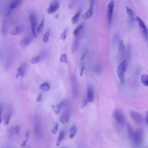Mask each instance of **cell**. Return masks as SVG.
I'll return each mask as SVG.
<instances>
[{"mask_svg":"<svg viewBox=\"0 0 148 148\" xmlns=\"http://www.w3.org/2000/svg\"><path fill=\"white\" fill-rule=\"evenodd\" d=\"M127 67H128V62L126 60H122L118 67V70H117L118 75L121 83L123 84L124 83V74L127 71Z\"/></svg>","mask_w":148,"mask_h":148,"instance_id":"cell-1","label":"cell"},{"mask_svg":"<svg viewBox=\"0 0 148 148\" xmlns=\"http://www.w3.org/2000/svg\"><path fill=\"white\" fill-rule=\"evenodd\" d=\"M143 131L142 129H138L134 131L131 139L132 141L133 144L135 147H139L143 141Z\"/></svg>","mask_w":148,"mask_h":148,"instance_id":"cell-2","label":"cell"},{"mask_svg":"<svg viewBox=\"0 0 148 148\" xmlns=\"http://www.w3.org/2000/svg\"><path fill=\"white\" fill-rule=\"evenodd\" d=\"M30 22L31 23V31L32 35L35 37H37V25H38V22H37V18L35 14L34 13H31L29 16Z\"/></svg>","mask_w":148,"mask_h":148,"instance_id":"cell-3","label":"cell"},{"mask_svg":"<svg viewBox=\"0 0 148 148\" xmlns=\"http://www.w3.org/2000/svg\"><path fill=\"white\" fill-rule=\"evenodd\" d=\"M113 116L116 122L121 126H123L126 123V118L122 112L119 109H115L113 113Z\"/></svg>","mask_w":148,"mask_h":148,"instance_id":"cell-4","label":"cell"},{"mask_svg":"<svg viewBox=\"0 0 148 148\" xmlns=\"http://www.w3.org/2000/svg\"><path fill=\"white\" fill-rule=\"evenodd\" d=\"M135 20L138 23V25L139 27V29H140L143 36L145 38H147V36H148V30H147V27L146 26L145 24L144 23L143 21L138 16H137L135 18Z\"/></svg>","mask_w":148,"mask_h":148,"instance_id":"cell-5","label":"cell"},{"mask_svg":"<svg viewBox=\"0 0 148 148\" xmlns=\"http://www.w3.org/2000/svg\"><path fill=\"white\" fill-rule=\"evenodd\" d=\"M115 6V2L114 0H112L109 2L107 7V19L109 25L110 26L112 23V18H113V14H114V9Z\"/></svg>","mask_w":148,"mask_h":148,"instance_id":"cell-6","label":"cell"},{"mask_svg":"<svg viewBox=\"0 0 148 148\" xmlns=\"http://www.w3.org/2000/svg\"><path fill=\"white\" fill-rule=\"evenodd\" d=\"M60 3L59 0H53L51 3L49 8L47 9V12L49 14H53L55 13L60 8Z\"/></svg>","mask_w":148,"mask_h":148,"instance_id":"cell-7","label":"cell"},{"mask_svg":"<svg viewBox=\"0 0 148 148\" xmlns=\"http://www.w3.org/2000/svg\"><path fill=\"white\" fill-rule=\"evenodd\" d=\"M34 132L37 138H39L41 137L42 134V130H41V126L40 123L39 119L38 116H36L34 119Z\"/></svg>","mask_w":148,"mask_h":148,"instance_id":"cell-8","label":"cell"},{"mask_svg":"<svg viewBox=\"0 0 148 148\" xmlns=\"http://www.w3.org/2000/svg\"><path fill=\"white\" fill-rule=\"evenodd\" d=\"M119 45V60H122L126 55V47L124 44V42L122 40H120L118 43Z\"/></svg>","mask_w":148,"mask_h":148,"instance_id":"cell-9","label":"cell"},{"mask_svg":"<svg viewBox=\"0 0 148 148\" xmlns=\"http://www.w3.org/2000/svg\"><path fill=\"white\" fill-rule=\"evenodd\" d=\"M94 4H95V0H90V5L89 9L86 12H85L83 15V18L84 20H87L91 17L94 11Z\"/></svg>","mask_w":148,"mask_h":148,"instance_id":"cell-10","label":"cell"},{"mask_svg":"<svg viewBox=\"0 0 148 148\" xmlns=\"http://www.w3.org/2000/svg\"><path fill=\"white\" fill-rule=\"evenodd\" d=\"M71 86H72L73 96L75 98H76L78 97V87L77 79L75 76L74 75L72 76L71 77Z\"/></svg>","mask_w":148,"mask_h":148,"instance_id":"cell-11","label":"cell"},{"mask_svg":"<svg viewBox=\"0 0 148 148\" xmlns=\"http://www.w3.org/2000/svg\"><path fill=\"white\" fill-rule=\"evenodd\" d=\"M130 116L137 123L139 124H141L143 122V116L138 112L135 111H131L130 112Z\"/></svg>","mask_w":148,"mask_h":148,"instance_id":"cell-12","label":"cell"},{"mask_svg":"<svg viewBox=\"0 0 148 148\" xmlns=\"http://www.w3.org/2000/svg\"><path fill=\"white\" fill-rule=\"evenodd\" d=\"M32 35L30 34H28L26 36H25L21 41L20 42V46L22 48L27 47L32 42Z\"/></svg>","mask_w":148,"mask_h":148,"instance_id":"cell-13","label":"cell"},{"mask_svg":"<svg viewBox=\"0 0 148 148\" xmlns=\"http://www.w3.org/2000/svg\"><path fill=\"white\" fill-rule=\"evenodd\" d=\"M27 67V64L23 63L22 64L17 70V74L16 75V78H18L19 76L23 77L26 72V69Z\"/></svg>","mask_w":148,"mask_h":148,"instance_id":"cell-14","label":"cell"},{"mask_svg":"<svg viewBox=\"0 0 148 148\" xmlns=\"http://www.w3.org/2000/svg\"><path fill=\"white\" fill-rule=\"evenodd\" d=\"M86 98L89 103H93L94 101V90H93V88L91 86H89L87 88Z\"/></svg>","mask_w":148,"mask_h":148,"instance_id":"cell-15","label":"cell"},{"mask_svg":"<svg viewBox=\"0 0 148 148\" xmlns=\"http://www.w3.org/2000/svg\"><path fill=\"white\" fill-rule=\"evenodd\" d=\"M126 12H127V14L128 18H129V22H130V24L131 25H132L134 24V20L135 19L134 18L135 14H134V11H132V9L128 7H126Z\"/></svg>","mask_w":148,"mask_h":148,"instance_id":"cell-16","label":"cell"},{"mask_svg":"<svg viewBox=\"0 0 148 148\" xmlns=\"http://www.w3.org/2000/svg\"><path fill=\"white\" fill-rule=\"evenodd\" d=\"M79 40H80L79 35L75 37V39L74 40L72 45L71 47V53H74L78 49V46H79Z\"/></svg>","mask_w":148,"mask_h":148,"instance_id":"cell-17","label":"cell"},{"mask_svg":"<svg viewBox=\"0 0 148 148\" xmlns=\"http://www.w3.org/2000/svg\"><path fill=\"white\" fill-rule=\"evenodd\" d=\"M70 110H67L66 111L64 114L61 116V117L60 118V122L62 123V124H66L67 123L69 119H70Z\"/></svg>","mask_w":148,"mask_h":148,"instance_id":"cell-18","label":"cell"},{"mask_svg":"<svg viewBox=\"0 0 148 148\" xmlns=\"http://www.w3.org/2000/svg\"><path fill=\"white\" fill-rule=\"evenodd\" d=\"M24 28L22 26H17L11 31L10 34L12 35H18L22 34Z\"/></svg>","mask_w":148,"mask_h":148,"instance_id":"cell-19","label":"cell"},{"mask_svg":"<svg viewBox=\"0 0 148 148\" xmlns=\"http://www.w3.org/2000/svg\"><path fill=\"white\" fill-rule=\"evenodd\" d=\"M22 0H13V1L10 3L8 8L11 10H13L18 8L22 3Z\"/></svg>","mask_w":148,"mask_h":148,"instance_id":"cell-20","label":"cell"},{"mask_svg":"<svg viewBox=\"0 0 148 148\" xmlns=\"http://www.w3.org/2000/svg\"><path fill=\"white\" fill-rule=\"evenodd\" d=\"M12 112L11 108H9L8 109V111L7 112V114L5 115V119H4V124L5 125H8L9 124L11 119V116H12Z\"/></svg>","mask_w":148,"mask_h":148,"instance_id":"cell-21","label":"cell"},{"mask_svg":"<svg viewBox=\"0 0 148 148\" xmlns=\"http://www.w3.org/2000/svg\"><path fill=\"white\" fill-rule=\"evenodd\" d=\"M82 13V9H79V11L77 12V13L71 19V22L72 23L74 24H75L78 23L79 18H80V14Z\"/></svg>","mask_w":148,"mask_h":148,"instance_id":"cell-22","label":"cell"},{"mask_svg":"<svg viewBox=\"0 0 148 148\" xmlns=\"http://www.w3.org/2000/svg\"><path fill=\"white\" fill-rule=\"evenodd\" d=\"M84 28V23H82L81 24H80L77 28H76L75 29V30L73 32V35L75 37H76L78 36L79 35V34L82 32V31L83 30Z\"/></svg>","mask_w":148,"mask_h":148,"instance_id":"cell-23","label":"cell"},{"mask_svg":"<svg viewBox=\"0 0 148 148\" xmlns=\"http://www.w3.org/2000/svg\"><path fill=\"white\" fill-rule=\"evenodd\" d=\"M65 135H66L65 130H61L60 132V134H59V137L57 139V143H56V145L57 146H59L60 145V143L63 142V141L64 140V137H65Z\"/></svg>","mask_w":148,"mask_h":148,"instance_id":"cell-24","label":"cell"},{"mask_svg":"<svg viewBox=\"0 0 148 148\" xmlns=\"http://www.w3.org/2000/svg\"><path fill=\"white\" fill-rule=\"evenodd\" d=\"M7 32V20L6 19H5L2 24V27H1V34L3 36H5Z\"/></svg>","mask_w":148,"mask_h":148,"instance_id":"cell-25","label":"cell"},{"mask_svg":"<svg viewBox=\"0 0 148 148\" xmlns=\"http://www.w3.org/2000/svg\"><path fill=\"white\" fill-rule=\"evenodd\" d=\"M39 89L42 91H47L50 89V84L48 82H44L40 85Z\"/></svg>","mask_w":148,"mask_h":148,"instance_id":"cell-26","label":"cell"},{"mask_svg":"<svg viewBox=\"0 0 148 148\" xmlns=\"http://www.w3.org/2000/svg\"><path fill=\"white\" fill-rule=\"evenodd\" d=\"M76 132H77L76 126L75 125H74L70 129V135H69L70 138L72 139L75 137V135H76Z\"/></svg>","mask_w":148,"mask_h":148,"instance_id":"cell-27","label":"cell"},{"mask_svg":"<svg viewBox=\"0 0 148 148\" xmlns=\"http://www.w3.org/2000/svg\"><path fill=\"white\" fill-rule=\"evenodd\" d=\"M50 34H51V31L50 30H47L45 33L44 34L43 36V38H42V40L43 41L47 43L49 42V37H50Z\"/></svg>","mask_w":148,"mask_h":148,"instance_id":"cell-28","label":"cell"},{"mask_svg":"<svg viewBox=\"0 0 148 148\" xmlns=\"http://www.w3.org/2000/svg\"><path fill=\"white\" fill-rule=\"evenodd\" d=\"M141 80L142 83L144 86L148 87V75L147 74L142 75L141 76Z\"/></svg>","mask_w":148,"mask_h":148,"instance_id":"cell-29","label":"cell"},{"mask_svg":"<svg viewBox=\"0 0 148 148\" xmlns=\"http://www.w3.org/2000/svg\"><path fill=\"white\" fill-rule=\"evenodd\" d=\"M29 138H30V131L28 130L25 133V138H24V140L23 141V142L22 143V144L21 145V146L22 147H24V146L26 145L27 142L29 140Z\"/></svg>","mask_w":148,"mask_h":148,"instance_id":"cell-30","label":"cell"},{"mask_svg":"<svg viewBox=\"0 0 148 148\" xmlns=\"http://www.w3.org/2000/svg\"><path fill=\"white\" fill-rule=\"evenodd\" d=\"M44 23H45V19L44 18H43L39 24V25L38 26V28H37V32L38 33H41L43 30V28H44Z\"/></svg>","mask_w":148,"mask_h":148,"instance_id":"cell-31","label":"cell"},{"mask_svg":"<svg viewBox=\"0 0 148 148\" xmlns=\"http://www.w3.org/2000/svg\"><path fill=\"white\" fill-rule=\"evenodd\" d=\"M41 59H42V57H41V55L36 56L33 57V58L31 59V63L32 64H37V63H38L41 61Z\"/></svg>","mask_w":148,"mask_h":148,"instance_id":"cell-32","label":"cell"},{"mask_svg":"<svg viewBox=\"0 0 148 148\" xmlns=\"http://www.w3.org/2000/svg\"><path fill=\"white\" fill-rule=\"evenodd\" d=\"M60 106L61 107V109H66L69 108V103L67 100H62L60 103Z\"/></svg>","mask_w":148,"mask_h":148,"instance_id":"cell-33","label":"cell"},{"mask_svg":"<svg viewBox=\"0 0 148 148\" xmlns=\"http://www.w3.org/2000/svg\"><path fill=\"white\" fill-rule=\"evenodd\" d=\"M94 72L97 75H99L101 74V67L100 64H97L94 66Z\"/></svg>","mask_w":148,"mask_h":148,"instance_id":"cell-34","label":"cell"},{"mask_svg":"<svg viewBox=\"0 0 148 148\" xmlns=\"http://www.w3.org/2000/svg\"><path fill=\"white\" fill-rule=\"evenodd\" d=\"M52 108H53V112L55 114L58 115L60 113V109H61V107L60 106V104L52 105Z\"/></svg>","mask_w":148,"mask_h":148,"instance_id":"cell-35","label":"cell"},{"mask_svg":"<svg viewBox=\"0 0 148 148\" xmlns=\"http://www.w3.org/2000/svg\"><path fill=\"white\" fill-rule=\"evenodd\" d=\"M67 32H68V29L66 28L65 29L63 32L62 33L60 34V38L61 40L64 41L66 38H67Z\"/></svg>","mask_w":148,"mask_h":148,"instance_id":"cell-36","label":"cell"},{"mask_svg":"<svg viewBox=\"0 0 148 148\" xmlns=\"http://www.w3.org/2000/svg\"><path fill=\"white\" fill-rule=\"evenodd\" d=\"M60 61L61 63H68V60H67V56L65 53H63L61 57H60Z\"/></svg>","mask_w":148,"mask_h":148,"instance_id":"cell-37","label":"cell"},{"mask_svg":"<svg viewBox=\"0 0 148 148\" xmlns=\"http://www.w3.org/2000/svg\"><path fill=\"white\" fill-rule=\"evenodd\" d=\"M58 128H59V124L57 123H56L55 126L53 127L52 130V134H56L58 131Z\"/></svg>","mask_w":148,"mask_h":148,"instance_id":"cell-38","label":"cell"},{"mask_svg":"<svg viewBox=\"0 0 148 148\" xmlns=\"http://www.w3.org/2000/svg\"><path fill=\"white\" fill-rule=\"evenodd\" d=\"M128 136H129V137L131 138V137H132V134H133V133H134V130H132V128L131 127V126L129 125V124H128Z\"/></svg>","mask_w":148,"mask_h":148,"instance_id":"cell-39","label":"cell"},{"mask_svg":"<svg viewBox=\"0 0 148 148\" xmlns=\"http://www.w3.org/2000/svg\"><path fill=\"white\" fill-rule=\"evenodd\" d=\"M14 133H15V132H14V128H12V127L10 128L8 130V138H9V139L12 137Z\"/></svg>","mask_w":148,"mask_h":148,"instance_id":"cell-40","label":"cell"},{"mask_svg":"<svg viewBox=\"0 0 148 148\" xmlns=\"http://www.w3.org/2000/svg\"><path fill=\"white\" fill-rule=\"evenodd\" d=\"M20 126L18 125V126H16L14 128V132L16 135H19V133H20Z\"/></svg>","mask_w":148,"mask_h":148,"instance_id":"cell-41","label":"cell"},{"mask_svg":"<svg viewBox=\"0 0 148 148\" xmlns=\"http://www.w3.org/2000/svg\"><path fill=\"white\" fill-rule=\"evenodd\" d=\"M84 70H85V63H84V61H83L82 63V65H81L80 71V76H82Z\"/></svg>","mask_w":148,"mask_h":148,"instance_id":"cell-42","label":"cell"},{"mask_svg":"<svg viewBox=\"0 0 148 148\" xmlns=\"http://www.w3.org/2000/svg\"><path fill=\"white\" fill-rule=\"evenodd\" d=\"M43 99V95H42V93H39L37 97V98H36V103H40L42 101Z\"/></svg>","mask_w":148,"mask_h":148,"instance_id":"cell-43","label":"cell"},{"mask_svg":"<svg viewBox=\"0 0 148 148\" xmlns=\"http://www.w3.org/2000/svg\"><path fill=\"white\" fill-rule=\"evenodd\" d=\"M88 103H89V102H88V101H87V98H85L83 100V103H82V108L85 107L87 105V104Z\"/></svg>","mask_w":148,"mask_h":148,"instance_id":"cell-44","label":"cell"},{"mask_svg":"<svg viewBox=\"0 0 148 148\" xmlns=\"http://www.w3.org/2000/svg\"><path fill=\"white\" fill-rule=\"evenodd\" d=\"M2 111H3V107L1 105H0V124L2 123Z\"/></svg>","mask_w":148,"mask_h":148,"instance_id":"cell-45","label":"cell"},{"mask_svg":"<svg viewBox=\"0 0 148 148\" xmlns=\"http://www.w3.org/2000/svg\"><path fill=\"white\" fill-rule=\"evenodd\" d=\"M145 120H146V123L148 124V112L146 113V118H145Z\"/></svg>","mask_w":148,"mask_h":148,"instance_id":"cell-46","label":"cell"},{"mask_svg":"<svg viewBox=\"0 0 148 148\" xmlns=\"http://www.w3.org/2000/svg\"><path fill=\"white\" fill-rule=\"evenodd\" d=\"M56 19H58V18H59V15H56V16H55V17Z\"/></svg>","mask_w":148,"mask_h":148,"instance_id":"cell-47","label":"cell"},{"mask_svg":"<svg viewBox=\"0 0 148 148\" xmlns=\"http://www.w3.org/2000/svg\"><path fill=\"white\" fill-rule=\"evenodd\" d=\"M147 40H148V36H147Z\"/></svg>","mask_w":148,"mask_h":148,"instance_id":"cell-48","label":"cell"},{"mask_svg":"<svg viewBox=\"0 0 148 148\" xmlns=\"http://www.w3.org/2000/svg\"><path fill=\"white\" fill-rule=\"evenodd\" d=\"M63 148H66V147H63Z\"/></svg>","mask_w":148,"mask_h":148,"instance_id":"cell-49","label":"cell"}]
</instances>
